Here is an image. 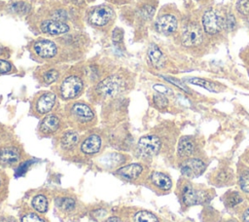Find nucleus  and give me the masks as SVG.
<instances>
[{
  "mask_svg": "<svg viewBox=\"0 0 249 222\" xmlns=\"http://www.w3.org/2000/svg\"><path fill=\"white\" fill-rule=\"evenodd\" d=\"M210 39L202 29L200 19L188 18L183 19L180 29L181 46L192 54H202L205 52Z\"/></svg>",
  "mask_w": 249,
  "mask_h": 222,
  "instance_id": "1",
  "label": "nucleus"
},
{
  "mask_svg": "<svg viewBox=\"0 0 249 222\" xmlns=\"http://www.w3.org/2000/svg\"><path fill=\"white\" fill-rule=\"evenodd\" d=\"M200 23L209 39H215L227 33L225 28V11L220 9L213 7L206 9L200 17Z\"/></svg>",
  "mask_w": 249,
  "mask_h": 222,
  "instance_id": "2",
  "label": "nucleus"
},
{
  "mask_svg": "<svg viewBox=\"0 0 249 222\" xmlns=\"http://www.w3.org/2000/svg\"><path fill=\"white\" fill-rule=\"evenodd\" d=\"M210 198L208 190L199 189L190 183L185 184L181 190V200L187 206L203 204L209 201Z\"/></svg>",
  "mask_w": 249,
  "mask_h": 222,
  "instance_id": "3",
  "label": "nucleus"
},
{
  "mask_svg": "<svg viewBox=\"0 0 249 222\" xmlns=\"http://www.w3.org/2000/svg\"><path fill=\"white\" fill-rule=\"evenodd\" d=\"M179 27V18L173 13L160 14L155 22V28L162 35L169 36L177 32Z\"/></svg>",
  "mask_w": 249,
  "mask_h": 222,
  "instance_id": "4",
  "label": "nucleus"
},
{
  "mask_svg": "<svg viewBox=\"0 0 249 222\" xmlns=\"http://www.w3.org/2000/svg\"><path fill=\"white\" fill-rule=\"evenodd\" d=\"M161 148V140L155 134L142 136L137 143V149L142 157L150 158L157 155Z\"/></svg>",
  "mask_w": 249,
  "mask_h": 222,
  "instance_id": "5",
  "label": "nucleus"
},
{
  "mask_svg": "<svg viewBox=\"0 0 249 222\" xmlns=\"http://www.w3.org/2000/svg\"><path fill=\"white\" fill-rule=\"evenodd\" d=\"M124 87V82L119 76H109L96 86V92L103 97H113L119 94Z\"/></svg>",
  "mask_w": 249,
  "mask_h": 222,
  "instance_id": "6",
  "label": "nucleus"
},
{
  "mask_svg": "<svg viewBox=\"0 0 249 222\" xmlns=\"http://www.w3.org/2000/svg\"><path fill=\"white\" fill-rule=\"evenodd\" d=\"M84 88L83 81L78 76H68L63 80L60 86V93L63 98L70 99L78 96Z\"/></svg>",
  "mask_w": 249,
  "mask_h": 222,
  "instance_id": "7",
  "label": "nucleus"
},
{
  "mask_svg": "<svg viewBox=\"0 0 249 222\" xmlns=\"http://www.w3.org/2000/svg\"><path fill=\"white\" fill-rule=\"evenodd\" d=\"M206 165L203 161H201L198 158H188L183 160V163L181 164L180 170L182 175L194 178L196 176H199L204 170H205Z\"/></svg>",
  "mask_w": 249,
  "mask_h": 222,
  "instance_id": "8",
  "label": "nucleus"
},
{
  "mask_svg": "<svg viewBox=\"0 0 249 222\" xmlns=\"http://www.w3.org/2000/svg\"><path fill=\"white\" fill-rule=\"evenodd\" d=\"M197 149V141L194 136H182L177 145V155L185 160L191 158Z\"/></svg>",
  "mask_w": 249,
  "mask_h": 222,
  "instance_id": "9",
  "label": "nucleus"
},
{
  "mask_svg": "<svg viewBox=\"0 0 249 222\" xmlns=\"http://www.w3.org/2000/svg\"><path fill=\"white\" fill-rule=\"evenodd\" d=\"M113 18V10L107 6H99L95 8L89 16V21L97 26L108 23Z\"/></svg>",
  "mask_w": 249,
  "mask_h": 222,
  "instance_id": "10",
  "label": "nucleus"
},
{
  "mask_svg": "<svg viewBox=\"0 0 249 222\" xmlns=\"http://www.w3.org/2000/svg\"><path fill=\"white\" fill-rule=\"evenodd\" d=\"M33 49L37 56L44 58L53 57L56 55L57 52L56 45L50 40H39L35 42Z\"/></svg>",
  "mask_w": 249,
  "mask_h": 222,
  "instance_id": "11",
  "label": "nucleus"
},
{
  "mask_svg": "<svg viewBox=\"0 0 249 222\" xmlns=\"http://www.w3.org/2000/svg\"><path fill=\"white\" fill-rule=\"evenodd\" d=\"M40 28L43 32L51 35H59L68 32L69 26L65 22L56 19L45 20L41 23Z\"/></svg>",
  "mask_w": 249,
  "mask_h": 222,
  "instance_id": "12",
  "label": "nucleus"
},
{
  "mask_svg": "<svg viewBox=\"0 0 249 222\" xmlns=\"http://www.w3.org/2000/svg\"><path fill=\"white\" fill-rule=\"evenodd\" d=\"M70 112H71V115L75 119H77L79 122H84V123L89 122L94 117V114L91 108L89 105L81 102L74 103L71 107Z\"/></svg>",
  "mask_w": 249,
  "mask_h": 222,
  "instance_id": "13",
  "label": "nucleus"
},
{
  "mask_svg": "<svg viewBox=\"0 0 249 222\" xmlns=\"http://www.w3.org/2000/svg\"><path fill=\"white\" fill-rule=\"evenodd\" d=\"M55 103V94L47 92L40 95L36 102V110L40 114H46L50 112Z\"/></svg>",
  "mask_w": 249,
  "mask_h": 222,
  "instance_id": "14",
  "label": "nucleus"
},
{
  "mask_svg": "<svg viewBox=\"0 0 249 222\" xmlns=\"http://www.w3.org/2000/svg\"><path fill=\"white\" fill-rule=\"evenodd\" d=\"M101 148V138L97 134L88 136L81 144V151L87 155H93L99 152Z\"/></svg>",
  "mask_w": 249,
  "mask_h": 222,
  "instance_id": "15",
  "label": "nucleus"
},
{
  "mask_svg": "<svg viewBox=\"0 0 249 222\" xmlns=\"http://www.w3.org/2000/svg\"><path fill=\"white\" fill-rule=\"evenodd\" d=\"M19 151L14 146H6L0 149V164L15 165L19 161Z\"/></svg>",
  "mask_w": 249,
  "mask_h": 222,
  "instance_id": "16",
  "label": "nucleus"
},
{
  "mask_svg": "<svg viewBox=\"0 0 249 222\" xmlns=\"http://www.w3.org/2000/svg\"><path fill=\"white\" fill-rule=\"evenodd\" d=\"M148 59L155 68L160 69L165 65V56L155 44H152L148 49Z\"/></svg>",
  "mask_w": 249,
  "mask_h": 222,
  "instance_id": "17",
  "label": "nucleus"
},
{
  "mask_svg": "<svg viewBox=\"0 0 249 222\" xmlns=\"http://www.w3.org/2000/svg\"><path fill=\"white\" fill-rule=\"evenodd\" d=\"M150 180L154 186L162 191H168L172 187V181L169 176L160 171L152 172L150 175Z\"/></svg>",
  "mask_w": 249,
  "mask_h": 222,
  "instance_id": "18",
  "label": "nucleus"
},
{
  "mask_svg": "<svg viewBox=\"0 0 249 222\" xmlns=\"http://www.w3.org/2000/svg\"><path fill=\"white\" fill-rule=\"evenodd\" d=\"M143 171V166L140 164H130L117 170V174L128 180H134L140 176Z\"/></svg>",
  "mask_w": 249,
  "mask_h": 222,
  "instance_id": "19",
  "label": "nucleus"
},
{
  "mask_svg": "<svg viewBox=\"0 0 249 222\" xmlns=\"http://www.w3.org/2000/svg\"><path fill=\"white\" fill-rule=\"evenodd\" d=\"M59 123H60V121H59L58 117H56L55 115H53V114L48 115L43 119V121L40 125V130L44 133H53L58 129Z\"/></svg>",
  "mask_w": 249,
  "mask_h": 222,
  "instance_id": "20",
  "label": "nucleus"
},
{
  "mask_svg": "<svg viewBox=\"0 0 249 222\" xmlns=\"http://www.w3.org/2000/svg\"><path fill=\"white\" fill-rule=\"evenodd\" d=\"M79 141V135L76 131L73 130H68L66 131L60 139V143L63 149L69 150L72 149Z\"/></svg>",
  "mask_w": 249,
  "mask_h": 222,
  "instance_id": "21",
  "label": "nucleus"
},
{
  "mask_svg": "<svg viewBox=\"0 0 249 222\" xmlns=\"http://www.w3.org/2000/svg\"><path fill=\"white\" fill-rule=\"evenodd\" d=\"M188 83H191V84H194V85H197V86H200L210 92H218L219 91V85L212 82V81H209V80H206V79H201V78H189L188 80Z\"/></svg>",
  "mask_w": 249,
  "mask_h": 222,
  "instance_id": "22",
  "label": "nucleus"
},
{
  "mask_svg": "<svg viewBox=\"0 0 249 222\" xmlns=\"http://www.w3.org/2000/svg\"><path fill=\"white\" fill-rule=\"evenodd\" d=\"M238 24L237 18L232 11H225V28L226 32H231L236 29Z\"/></svg>",
  "mask_w": 249,
  "mask_h": 222,
  "instance_id": "23",
  "label": "nucleus"
},
{
  "mask_svg": "<svg viewBox=\"0 0 249 222\" xmlns=\"http://www.w3.org/2000/svg\"><path fill=\"white\" fill-rule=\"evenodd\" d=\"M242 201L243 198L237 191H230L225 195V204L228 207H233L236 204H239Z\"/></svg>",
  "mask_w": 249,
  "mask_h": 222,
  "instance_id": "24",
  "label": "nucleus"
},
{
  "mask_svg": "<svg viewBox=\"0 0 249 222\" xmlns=\"http://www.w3.org/2000/svg\"><path fill=\"white\" fill-rule=\"evenodd\" d=\"M133 222H159V219L150 211L140 210L134 214Z\"/></svg>",
  "mask_w": 249,
  "mask_h": 222,
  "instance_id": "25",
  "label": "nucleus"
},
{
  "mask_svg": "<svg viewBox=\"0 0 249 222\" xmlns=\"http://www.w3.org/2000/svg\"><path fill=\"white\" fill-rule=\"evenodd\" d=\"M32 206L38 212L44 213L48 209V200L44 195H37L32 200Z\"/></svg>",
  "mask_w": 249,
  "mask_h": 222,
  "instance_id": "26",
  "label": "nucleus"
},
{
  "mask_svg": "<svg viewBox=\"0 0 249 222\" xmlns=\"http://www.w3.org/2000/svg\"><path fill=\"white\" fill-rule=\"evenodd\" d=\"M232 178V172L229 169H221L217 174L215 175V182L218 185H226V184H231L230 182L231 181Z\"/></svg>",
  "mask_w": 249,
  "mask_h": 222,
  "instance_id": "27",
  "label": "nucleus"
},
{
  "mask_svg": "<svg viewBox=\"0 0 249 222\" xmlns=\"http://www.w3.org/2000/svg\"><path fill=\"white\" fill-rule=\"evenodd\" d=\"M235 12L242 18H249V0H237L235 3Z\"/></svg>",
  "mask_w": 249,
  "mask_h": 222,
  "instance_id": "28",
  "label": "nucleus"
},
{
  "mask_svg": "<svg viewBox=\"0 0 249 222\" xmlns=\"http://www.w3.org/2000/svg\"><path fill=\"white\" fill-rule=\"evenodd\" d=\"M238 183L244 193H249V170H245L239 175Z\"/></svg>",
  "mask_w": 249,
  "mask_h": 222,
  "instance_id": "29",
  "label": "nucleus"
},
{
  "mask_svg": "<svg viewBox=\"0 0 249 222\" xmlns=\"http://www.w3.org/2000/svg\"><path fill=\"white\" fill-rule=\"evenodd\" d=\"M57 204L63 210L69 211L75 207V201L72 198H62V199H59Z\"/></svg>",
  "mask_w": 249,
  "mask_h": 222,
  "instance_id": "30",
  "label": "nucleus"
},
{
  "mask_svg": "<svg viewBox=\"0 0 249 222\" xmlns=\"http://www.w3.org/2000/svg\"><path fill=\"white\" fill-rule=\"evenodd\" d=\"M153 100H154L155 105L159 108H165L168 105V100L163 93L158 92V93L154 94Z\"/></svg>",
  "mask_w": 249,
  "mask_h": 222,
  "instance_id": "31",
  "label": "nucleus"
},
{
  "mask_svg": "<svg viewBox=\"0 0 249 222\" xmlns=\"http://www.w3.org/2000/svg\"><path fill=\"white\" fill-rule=\"evenodd\" d=\"M58 75H59V74H58V72H57L56 70L51 69V70L47 71V72L44 74L43 79H44V81H45L47 84H52V83H53L54 81L57 80Z\"/></svg>",
  "mask_w": 249,
  "mask_h": 222,
  "instance_id": "32",
  "label": "nucleus"
},
{
  "mask_svg": "<svg viewBox=\"0 0 249 222\" xmlns=\"http://www.w3.org/2000/svg\"><path fill=\"white\" fill-rule=\"evenodd\" d=\"M21 222H44L43 218L34 212H28L21 218Z\"/></svg>",
  "mask_w": 249,
  "mask_h": 222,
  "instance_id": "33",
  "label": "nucleus"
},
{
  "mask_svg": "<svg viewBox=\"0 0 249 222\" xmlns=\"http://www.w3.org/2000/svg\"><path fill=\"white\" fill-rule=\"evenodd\" d=\"M13 9L15 12L18 13V14H25L26 12H28V6L22 2L19 3H15L13 5Z\"/></svg>",
  "mask_w": 249,
  "mask_h": 222,
  "instance_id": "34",
  "label": "nucleus"
},
{
  "mask_svg": "<svg viewBox=\"0 0 249 222\" xmlns=\"http://www.w3.org/2000/svg\"><path fill=\"white\" fill-rule=\"evenodd\" d=\"M12 69V65L9 61L5 59H0V74L7 73Z\"/></svg>",
  "mask_w": 249,
  "mask_h": 222,
  "instance_id": "35",
  "label": "nucleus"
},
{
  "mask_svg": "<svg viewBox=\"0 0 249 222\" xmlns=\"http://www.w3.org/2000/svg\"><path fill=\"white\" fill-rule=\"evenodd\" d=\"M122 36H123V31H122V29H119V28H116L115 30H114V32H113V40L115 41V42H117V41H121L122 40Z\"/></svg>",
  "mask_w": 249,
  "mask_h": 222,
  "instance_id": "36",
  "label": "nucleus"
},
{
  "mask_svg": "<svg viewBox=\"0 0 249 222\" xmlns=\"http://www.w3.org/2000/svg\"><path fill=\"white\" fill-rule=\"evenodd\" d=\"M167 81H169L170 83H172V84H174L175 86H177V87H179V88H181L182 90H184V91H188V89L180 82V81H178V80H176V79H172V78H165Z\"/></svg>",
  "mask_w": 249,
  "mask_h": 222,
  "instance_id": "37",
  "label": "nucleus"
},
{
  "mask_svg": "<svg viewBox=\"0 0 249 222\" xmlns=\"http://www.w3.org/2000/svg\"><path fill=\"white\" fill-rule=\"evenodd\" d=\"M154 89L156 91H158L160 93H166L167 92H169V90L166 87L162 86V85H155Z\"/></svg>",
  "mask_w": 249,
  "mask_h": 222,
  "instance_id": "38",
  "label": "nucleus"
},
{
  "mask_svg": "<svg viewBox=\"0 0 249 222\" xmlns=\"http://www.w3.org/2000/svg\"><path fill=\"white\" fill-rule=\"evenodd\" d=\"M243 222H249V208H247L242 214Z\"/></svg>",
  "mask_w": 249,
  "mask_h": 222,
  "instance_id": "39",
  "label": "nucleus"
},
{
  "mask_svg": "<svg viewBox=\"0 0 249 222\" xmlns=\"http://www.w3.org/2000/svg\"><path fill=\"white\" fill-rule=\"evenodd\" d=\"M106 222H122V220L119 217H110Z\"/></svg>",
  "mask_w": 249,
  "mask_h": 222,
  "instance_id": "40",
  "label": "nucleus"
},
{
  "mask_svg": "<svg viewBox=\"0 0 249 222\" xmlns=\"http://www.w3.org/2000/svg\"><path fill=\"white\" fill-rule=\"evenodd\" d=\"M4 187V178H3V175L0 174V193H1V190L3 189Z\"/></svg>",
  "mask_w": 249,
  "mask_h": 222,
  "instance_id": "41",
  "label": "nucleus"
},
{
  "mask_svg": "<svg viewBox=\"0 0 249 222\" xmlns=\"http://www.w3.org/2000/svg\"><path fill=\"white\" fill-rule=\"evenodd\" d=\"M242 56H243V58H244L245 60H249V49H248L247 52L242 53Z\"/></svg>",
  "mask_w": 249,
  "mask_h": 222,
  "instance_id": "42",
  "label": "nucleus"
},
{
  "mask_svg": "<svg viewBox=\"0 0 249 222\" xmlns=\"http://www.w3.org/2000/svg\"><path fill=\"white\" fill-rule=\"evenodd\" d=\"M0 222H16L13 218H4V219H2Z\"/></svg>",
  "mask_w": 249,
  "mask_h": 222,
  "instance_id": "43",
  "label": "nucleus"
},
{
  "mask_svg": "<svg viewBox=\"0 0 249 222\" xmlns=\"http://www.w3.org/2000/svg\"><path fill=\"white\" fill-rule=\"evenodd\" d=\"M3 51H4V49H3V48L0 46V55L3 53Z\"/></svg>",
  "mask_w": 249,
  "mask_h": 222,
  "instance_id": "44",
  "label": "nucleus"
},
{
  "mask_svg": "<svg viewBox=\"0 0 249 222\" xmlns=\"http://www.w3.org/2000/svg\"><path fill=\"white\" fill-rule=\"evenodd\" d=\"M229 222H236V221H234V220H231V221H229Z\"/></svg>",
  "mask_w": 249,
  "mask_h": 222,
  "instance_id": "45",
  "label": "nucleus"
},
{
  "mask_svg": "<svg viewBox=\"0 0 249 222\" xmlns=\"http://www.w3.org/2000/svg\"><path fill=\"white\" fill-rule=\"evenodd\" d=\"M196 1H205V0H196Z\"/></svg>",
  "mask_w": 249,
  "mask_h": 222,
  "instance_id": "46",
  "label": "nucleus"
}]
</instances>
